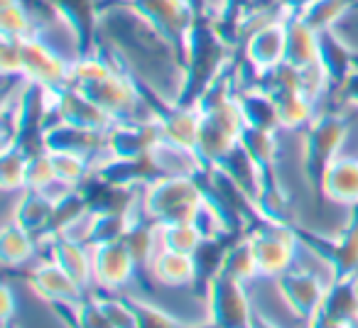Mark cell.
<instances>
[{"label": "cell", "instance_id": "obj_7", "mask_svg": "<svg viewBox=\"0 0 358 328\" xmlns=\"http://www.w3.org/2000/svg\"><path fill=\"white\" fill-rule=\"evenodd\" d=\"M253 311L243 282L221 272L206 279V321L216 328H250Z\"/></svg>", "mask_w": 358, "mask_h": 328}, {"label": "cell", "instance_id": "obj_33", "mask_svg": "<svg viewBox=\"0 0 358 328\" xmlns=\"http://www.w3.org/2000/svg\"><path fill=\"white\" fill-rule=\"evenodd\" d=\"M0 66L6 76H22L20 74V47L13 37H3V52H0Z\"/></svg>", "mask_w": 358, "mask_h": 328}, {"label": "cell", "instance_id": "obj_24", "mask_svg": "<svg viewBox=\"0 0 358 328\" xmlns=\"http://www.w3.org/2000/svg\"><path fill=\"white\" fill-rule=\"evenodd\" d=\"M37 250V238L25 230L22 225H17L13 218L6 221L3 225V233H0V260L8 269L20 267L27 260L35 255Z\"/></svg>", "mask_w": 358, "mask_h": 328}, {"label": "cell", "instance_id": "obj_38", "mask_svg": "<svg viewBox=\"0 0 358 328\" xmlns=\"http://www.w3.org/2000/svg\"><path fill=\"white\" fill-rule=\"evenodd\" d=\"M182 328H216V326H214L211 321H204L201 326H182Z\"/></svg>", "mask_w": 358, "mask_h": 328}, {"label": "cell", "instance_id": "obj_5", "mask_svg": "<svg viewBox=\"0 0 358 328\" xmlns=\"http://www.w3.org/2000/svg\"><path fill=\"white\" fill-rule=\"evenodd\" d=\"M199 113H201V128H199L196 152H199V157L204 159V164L209 170H216L238 147V137L245 128V120L238 108L236 96L224 100V103L214 105V108L199 110Z\"/></svg>", "mask_w": 358, "mask_h": 328}, {"label": "cell", "instance_id": "obj_9", "mask_svg": "<svg viewBox=\"0 0 358 328\" xmlns=\"http://www.w3.org/2000/svg\"><path fill=\"white\" fill-rule=\"evenodd\" d=\"M334 279H322L317 272L307 267H289L280 277H275V289H278L280 299L285 306L302 321L312 323L314 316L322 308V301L327 297V289Z\"/></svg>", "mask_w": 358, "mask_h": 328}, {"label": "cell", "instance_id": "obj_16", "mask_svg": "<svg viewBox=\"0 0 358 328\" xmlns=\"http://www.w3.org/2000/svg\"><path fill=\"white\" fill-rule=\"evenodd\" d=\"M319 191L331 204L346 206V209L358 206V157L338 154L324 172Z\"/></svg>", "mask_w": 358, "mask_h": 328}, {"label": "cell", "instance_id": "obj_14", "mask_svg": "<svg viewBox=\"0 0 358 328\" xmlns=\"http://www.w3.org/2000/svg\"><path fill=\"white\" fill-rule=\"evenodd\" d=\"M55 120H64L76 128L86 130H99V133H108L118 120L110 118L101 105H96L91 98H86L81 91L64 86V89L55 91V110H52Z\"/></svg>", "mask_w": 358, "mask_h": 328}, {"label": "cell", "instance_id": "obj_10", "mask_svg": "<svg viewBox=\"0 0 358 328\" xmlns=\"http://www.w3.org/2000/svg\"><path fill=\"white\" fill-rule=\"evenodd\" d=\"M40 147L47 152H74L81 157L91 159L94 170L99 164L108 159V149H106V133L99 130H86L69 125L64 120H52L45 125L40 137Z\"/></svg>", "mask_w": 358, "mask_h": 328}, {"label": "cell", "instance_id": "obj_1", "mask_svg": "<svg viewBox=\"0 0 358 328\" xmlns=\"http://www.w3.org/2000/svg\"><path fill=\"white\" fill-rule=\"evenodd\" d=\"M66 86L81 91L86 98L101 105L110 118L140 120L138 108L143 105V89L133 79V74L123 71L115 61H108L101 52L76 57L71 61L69 84Z\"/></svg>", "mask_w": 358, "mask_h": 328}, {"label": "cell", "instance_id": "obj_30", "mask_svg": "<svg viewBox=\"0 0 358 328\" xmlns=\"http://www.w3.org/2000/svg\"><path fill=\"white\" fill-rule=\"evenodd\" d=\"M50 157H52V164H55L57 179L74 186V189H79V186L84 184L86 179H91V174H94V164H91V159L81 157V154L50 152Z\"/></svg>", "mask_w": 358, "mask_h": 328}, {"label": "cell", "instance_id": "obj_20", "mask_svg": "<svg viewBox=\"0 0 358 328\" xmlns=\"http://www.w3.org/2000/svg\"><path fill=\"white\" fill-rule=\"evenodd\" d=\"M319 64L324 66L331 89H341L343 81L356 69V52L336 35V27L319 32Z\"/></svg>", "mask_w": 358, "mask_h": 328}, {"label": "cell", "instance_id": "obj_36", "mask_svg": "<svg viewBox=\"0 0 358 328\" xmlns=\"http://www.w3.org/2000/svg\"><path fill=\"white\" fill-rule=\"evenodd\" d=\"M0 294H3V306H0V316H3V326H10V318H13V313H15V297H13L10 284H3V289H0Z\"/></svg>", "mask_w": 358, "mask_h": 328}, {"label": "cell", "instance_id": "obj_26", "mask_svg": "<svg viewBox=\"0 0 358 328\" xmlns=\"http://www.w3.org/2000/svg\"><path fill=\"white\" fill-rule=\"evenodd\" d=\"M32 152L22 144L3 149V162H0V186L3 191H25L27 189V170H30Z\"/></svg>", "mask_w": 358, "mask_h": 328}, {"label": "cell", "instance_id": "obj_17", "mask_svg": "<svg viewBox=\"0 0 358 328\" xmlns=\"http://www.w3.org/2000/svg\"><path fill=\"white\" fill-rule=\"evenodd\" d=\"M45 245H50V260L57 262L74 282L81 287H94V264H91V245L76 243L64 235L50 238Z\"/></svg>", "mask_w": 358, "mask_h": 328}, {"label": "cell", "instance_id": "obj_28", "mask_svg": "<svg viewBox=\"0 0 358 328\" xmlns=\"http://www.w3.org/2000/svg\"><path fill=\"white\" fill-rule=\"evenodd\" d=\"M204 233L199 225L192 221H182V223H164L159 225V248L174 250V253L196 255L199 248L204 245Z\"/></svg>", "mask_w": 358, "mask_h": 328}, {"label": "cell", "instance_id": "obj_6", "mask_svg": "<svg viewBox=\"0 0 358 328\" xmlns=\"http://www.w3.org/2000/svg\"><path fill=\"white\" fill-rule=\"evenodd\" d=\"M250 248H253V258L258 264V277H280L294 267L297 262V250L302 248L297 238V230L292 223H275V221H265L260 225H253L245 233Z\"/></svg>", "mask_w": 358, "mask_h": 328}, {"label": "cell", "instance_id": "obj_19", "mask_svg": "<svg viewBox=\"0 0 358 328\" xmlns=\"http://www.w3.org/2000/svg\"><path fill=\"white\" fill-rule=\"evenodd\" d=\"M150 272H152L155 282H159L162 287H192L199 279V262L194 255L174 253V250L159 248L155 260L150 262Z\"/></svg>", "mask_w": 358, "mask_h": 328}, {"label": "cell", "instance_id": "obj_29", "mask_svg": "<svg viewBox=\"0 0 358 328\" xmlns=\"http://www.w3.org/2000/svg\"><path fill=\"white\" fill-rule=\"evenodd\" d=\"M358 6V0H317L304 15H299L312 30L327 32L334 30L336 22L341 20L346 13H351Z\"/></svg>", "mask_w": 358, "mask_h": 328}, {"label": "cell", "instance_id": "obj_35", "mask_svg": "<svg viewBox=\"0 0 358 328\" xmlns=\"http://www.w3.org/2000/svg\"><path fill=\"white\" fill-rule=\"evenodd\" d=\"M314 3H317V0H278L280 13H282V15H287V17L304 15V13H307Z\"/></svg>", "mask_w": 358, "mask_h": 328}, {"label": "cell", "instance_id": "obj_32", "mask_svg": "<svg viewBox=\"0 0 358 328\" xmlns=\"http://www.w3.org/2000/svg\"><path fill=\"white\" fill-rule=\"evenodd\" d=\"M74 316H76V326L79 328H115L99 297H86L84 301L74 308Z\"/></svg>", "mask_w": 358, "mask_h": 328}, {"label": "cell", "instance_id": "obj_37", "mask_svg": "<svg viewBox=\"0 0 358 328\" xmlns=\"http://www.w3.org/2000/svg\"><path fill=\"white\" fill-rule=\"evenodd\" d=\"M250 328H280L275 321H270V318H265L260 311H253V321H250Z\"/></svg>", "mask_w": 358, "mask_h": 328}, {"label": "cell", "instance_id": "obj_8", "mask_svg": "<svg viewBox=\"0 0 358 328\" xmlns=\"http://www.w3.org/2000/svg\"><path fill=\"white\" fill-rule=\"evenodd\" d=\"M20 47V74L32 84H40L50 91H59L69 84L71 61L64 59L45 37L37 35L17 40Z\"/></svg>", "mask_w": 358, "mask_h": 328}, {"label": "cell", "instance_id": "obj_21", "mask_svg": "<svg viewBox=\"0 0 358 328\" xmlns=\"http://www.w3.org/2000/svg\"><path fill=\"white\" fill-rule=\"evenodd\" d=\"M236 100H238V108L243 113L245 125L260 130H282L280 128V115L275 98L253 81L250 86H238L236 89Z\"/></svg>", "mask_w": 358, "mask_h": 328}, {"label": "cell", "instance_id": "obj_13", "mask_svg": "<svg viewBox=\"0 0 358 328\" xmlns=\"http://www.w3.org/2000/svg\"><path fill=\"white\" fill-rule=\"evenodd\" d=\"M285 40H287V27H285V15L260 25L245 37L243 57L255 74L275 69L285 61Z\"/></svg>", "mask_w": 358, "mask_h": 328}, {"label": "cell", "instance_id": "obj_40", "mask_svg": "<svg viewBox=\"0 0 358 328\" xmlns=\"http://www.w3.org/2000/svg\"><path fill=\"white\" fill-rule=\"evenodd\" d=\"M3 328H13V326H3Z\"/></svg>", "mask_w": 358, "mask_h": 328}, {"label": "cell", "instance_id": "obj_22", "mask_svg": "<svg viewBox=\"0 0 358 328\" xmlns=\"http://www.w3.org/2000/svg\"><path fill=\"white\" fill-rule=\"evenodd\" d=\"M287 40H285V61L297 69L312 66L319 61V32L312 30L302 17L285 15Z\"/></svg>", "mask_w": 358, "mask_h": 328}, {"label": "cell", "instance_id": "obj_23", "mask_svg": "<svg viewBox=\"0 0 358 328\" xmlns=\"http://www.w3.org/2000/svg\"><path fill=\"white\" fill-rule=\"evenodd\" d=\"M238 144L243 147V152L253 159V164L260 170L265 179L275 177V162H278V133L275 130H260L245 125L243 133L238 137Z\"/></svg>", "mask_w": 358, "mask_h": 328}, {"label": "cell", "instance_id": "obj_27", "mask_svg": "<svg viewBox=\"0 0 358 328\" xmlns=\"http://www.w3.org/2000/svg\"><path fill=\"white\" fill-rule=\"evenodd\" d=\"M0 27H3V37H13V40H22L40 32L32 10L25 6V0H0Z\"/></svg>", "mask_w": 358, "mask_h": 328}, {"label": "cell", "instance_id": "obj_31", "mask_svg": "<svg viewBox=\"0 0 358 328\" xmlns=\"http://www.w3.org/2000/svg\"><path fill=\"white\" fill-rule=\"evenodd\" d=\"M130 306L135 311V328H182L185 323H179L172 313H167L162 306L152 301H145V299H130Z\"/></svg>", "mask_w": 358, "mask_h": 328}, {"label": "cell", "instance_id": "obj_3", "mask_svg": "<svg viewBox=\"0 0 358 328\" xmlns=\"http://www.w3.org/2000/svg\"><path fill=\"white\" fill-rule=\"evenodd\" d=\"M125 6L140 22H145L155 40L167 47L179 71H185L189 32L199 10L194 0H125Z\"/></svg>", "mask_w": 358, "mask_h": 328}, {"label": "cell", "instance_id": "obj_12", "mask_svg": "<svg viewBox=\"0 0 358 328\" xmlns=\"http://www.w3.org/2000/svg\"><path fill=\"white\" fill-rule=\"evenodd\" d=\"M91 264H94V284L106 292L128 287L138 272V262L123 238L91 245Z\"/></svg>", "mask_w": 358, "mask_h": 328}, {"label": "cell", "instance_id": "obj_2", "mask_svg": "<svg viewBox=\"0 0 358 328\" xmlns=\"http://www.w3.org/2000/svg\"><path fill=\"white\" fill-rule=\"evenodd\" d=\"M211 196L204 191L196 177H159L143 186L140 206L145 218L155 221L157 225L164 223H194Z\"/></svg>", "mask_w": 358, "mask_h": 328}, {"label": "cell", "instance_id": "obj_34", "mask_svg": "<svg viewBox=\"0 0 358 328\" xmlns=\"http://www.w3.org/2000/svg\"><path fill=\"white\" fill-rule=\"evenodd\" d=\"M338 94H341L343 103H346L348 108L358 110V54H356V69L348 74V79L343 81V86L338 89Z\"/></svg>", "mask_w": 358, "mask_h": 328}, {"label": "cell", "instance_id": "obj_15", "mask_svg": "<svg viewBox=\"0 0 358 328\" xmlns=\"http://www.w3.org/2000/svg\"><path fill=\"white\" fill-rule=\"evenodd\" d=\"M27 284L32 287V292L40 294L45 301L59 304V306L76 308L86 299L84 287L79 282L69 277L64 269L52 260H45L42 264H37L27 277Z\"/></svg>", "mask_w": 358, "mask_h": 328}, {"label": "cell", "instance_id": "obj_18", "mask_svg": "<svg viewBox=\"0 0 358 328\" xmlns=\"http://www.w3.org/2000/svg\"><path fill=\"white\" fill-rule=\"evenodd\" d=\"M55 214H57V201L52 199V196L42 194V191H35V189H25V191H20V199H17L15 211H13L10 218L15 221L17 225H22L25 230H30L37 238V243H40V240L50 233Z\"/></svg>", "mask_w": 358, "mask_h": 328}, {"label": "cell", "instance_id": "obj_41", "mask_svg": "<svg viewBox=\"0 0 358 328\" xmlns=\"http://www.w3.org/2000/svg\"><path fill=\"white\" fill-rule=\"evenodd\" d=\"M226 8H229V6H226ZM224 13H226V10H224Z\"/></svg>", "mask_w": 358, "mask_h": 328}, {"label": "cell", "instance_id": "obj_39", "mask_svg": "<svg viewBox=\"0 0 358 328\" xmlns=\"http://www.w3.org/2000/svg\"><path fill=\"white\" fill-rule=\"evenodd\" d=\"M351 279H353V287H356V292H358V272H356V274H353V277H351Z\"/></svg>", "mask_w": 358, "mask_h": 328}, {"label": "cell", "instance_id": "obj_25", "mask_svg": "<svg viewBox=\"0 0 358 328\" xmlns=\"http://www.w3.org/2000/svg\"><path fill=\"white\" fill-rule=\"evenodd\" d=\"M219 272L231 279H238V282H243V284H248L250 279L258 277V264H255V258H253V248H250L245 235L224 250Z\"/></svg>", "mask_w": 358, "mask_h": 328}, {"label": "cell", "instance_id": "obj_11", "mask_svg": "<svg viewBox=\"0 0 358 328\" xmlns=\"http://www.w3.org/2000/svg\"><path fill=\"white\" fill-rule=\"evenodd\" d=\"M157 140H159L157 118L118 120V123L106 133L108 159H120V162L143 159L152 152Z\"/></svg>", "mask_w": 358, "mask_h": 328}, {"label": "cell", "instance_id": "obj_4", "mask_svg": "<svg viewBox=\"0 0 358 328\" xmlns=\"http://www.w3.org/2000/svg\"><path fill=\"white\" fill-rule=\"evenodd\" d=\"M348 137V118L336 110H324L314 115L312 123L304 128L302 137V167L309 186L319 189L327 167L341 154Z\"/></svg>", "mask_w": 358, "mask_h": 328}]
</instances>
